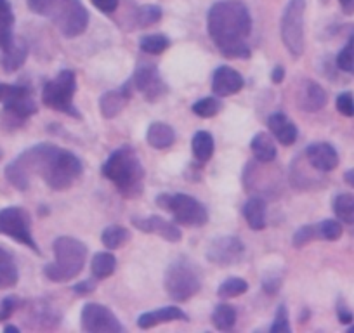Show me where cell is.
I'll list each match as a JSON object with an SVG mask.
<instances>
[{"label":"cell","instance_id":"30","mask_svg":"<svg viewBox=\"0 0 354 333\" xmlns=\"http://www.w3.org/2000/svg\"><path fill=\"white\" fill-rule=\"evenodd\" d=\"M129 240H131L129 229H125L124 226H117V224L104 227L103 234H101V241L106 250H117V248L124 247Z\"/></svg>","mask_w":354,"mask_h":333},{"label":"cell","instance_id":"52","mask_svg":"<svg viewBox=\"0 0 354 333\" xmlns=\"http://www.w3.org/2000/svg\"><path fill=\"white\" fill-rule=\"evenodd\" d=\"M4 332H12V333H19V328H18V326H12V325H9V326H6V328H4Z\"/></svg>","mask_w":354,"mask_h":333},{"label":"cell","instance_id":"41","mask_svg":"<svg viewBox=\"0 0 354 333\" xmlns=\"http://www.w3.org/2000/svg\"><path fill=\"white\" fill-rule=\"evenodd\" d=\"M271 333H290V321H288V311L285 304L278 305L274 321L271 325Z\"/></svg>","mask_w":354,"mask_h":333},{"label":"cell","instance_id":"18","mask_svg":"<svg viewBox=\"0 0 354 333\" xmlns=\"http://www.w3.org/2000/svg\"><path fill=\"white\" fill-rule=\"evenodd\" d=\"M326 103H328V96H326V91L319 84L313 80L302 82L297 96V106L301 110L308 111V113H315V111L323 110Z\"/></svg>","mask_w":354,"mask_h":333},{"label":"cell","instance_id":"32","mask_svg":"<svg viewBox=\"0 0 354 333\" xmlns=\"http://www.w3.org/2000/svg\"><path fill=\"white\" fill-rule=\"evenodd\" d=\"M32 319H35L39 328H56L57 323H59V314L50 305L39 304L33 309Z\"/></svg>","mask_w":354,"mask_h":333},{"label":"cell","instance_id":"39","mask_svg":"<svg viewBox=\"0 0 354 333\" xmlns=\"http://www.w3.org/2000/svg\"><path fill=\"white\" fill-rule=\"evenodd\" d=\"M318 226V236L319 240H326V241H337L340 236H342V226L340 222L333 219H326L322 220Z\"/></svg>","mask_w":354,"mask_h":333},{"label":"cell","instance_id":"40","mask_svg":"<svg viewBox=\"0 0 354 333\" xmlns=\"http://www.w3.org/2000/svg\"><path fill=\"white\" fill-rule=\"evenodd\" d=\"M319 240L318 236V226L316 224H308V226H302L295 231L294 234V247L295 248H302L306 247L311 241Z\"/></svg>","mask_w":354,"mask_h":333},{"label":"cell","instance_id":"7","mask_svg":"<svg viewBox=\"0 0 354 333\" xmlns=\"http://www.w3.org/2000/svg\"><path fill=\"white\" fill-rule=\"evenodd\" d=\"M156 205L172 213L174 222L183 224V226L202 227L209 222L207 207L196 198H193V196L185 195V193H176V195L162 193L156 198Z\"/></svg>","mask_w":354,"mask_h":333},{"label":"cell","instance_id":"15","mask_svg":"<svg viewBox=\"0 0 354 333\" xmlns=\"http://www.w3.org/2000/svg\"><path fill=\"white\" fill-rule=\"evenodd\" d=\"M304 158L318 172H332L339 166V153L328 142H315L304 151Z\"/></svg>","mask_w":354,"mask_h":333},{"label":"cell","instance_id":"49","mask_svg":"<svg viewBox=\"0 0 354 333\" xmlns=\"http://www.w3.org/2000/svg\"><path fill=\"white\" fill-rule=\"evenodd\" d=\"M344 15H354V0H339Z\"/></svg>","mask_w":354,"mask_h":333},{"label":"cell","instance_id":"37","mask_svg":"<svg viewBox=\"0 0 354 333\" xmlns=\"http://www.w3.org/2000/svg\"><path fill=\"white\" fill-rule=\"evenodd\" d=\"M32 96V89L26 86H11V84H2L0 82V103L9 104L21 97Z\"/></svg>","mask_w":354,"mask_h":333},{"label":"cell","instance_id":"38","mask_svg":"<svg viewBox=\"0 0 354 333\" xmlns=\"http://www.w3.org/2000/svg\"><path fill=\"white\" fill-rule=\"evenodd\" d=\"M223 104L217 97H203L192 106V111L200 118H212L221 111Z\"/></svg>","mask_w":354,"mask_h":333},{"label":"cell","instance_id":"23","mask_svg":"<svg viewBox=\"0 0 354 333\" xmlns=\"http://www.w3.org/2000/svg\"><path fill=\"white\" fill-rule=\"evenodd\" d=\"M250 149L259 163H271L277 158V144L274 137L268 132H257L250 142Z\"/></svg>","mask_w":354,"mask_h":333},{"label":"cell","instance_id":"25","mask_svg":"<svg viewBox=\"0 0 354 333\" xmlns=\"http://www.w3.org/2000/svg\"><path fill=\"white\" fill-rule=\"evenodd\" d=\"M12 26H15V12L9 0H0V49L4 50L15 40L12 35Z\"/></svg>","mask_w":354,"mask_h":333},{"label":"cell","instance_id":"22","mask_svg":"<svg viewBox=\"0 0 354 333\" xmlns=\"http://www.w3.org/2000/svg\"><path fill=\"white\" fill-rule=\"evenodd\" d=\"M243 217L247 220L248 227L254 231H262L268 222V209H266V202L262 198H250L245 202L243 205Z\"/></svg>","mask_w":354,"mask_h":333},{"label":"cell","instance_id":"16","mask_svg":"<svg viewBox=\"0 0 354 333\" xmlns=\"http://www.w3.org/2000/svg\"><path fill=\"white\" fill-rule=\"evenodd\" d=\"M245 86V80L236 70L231 66H219L214 71L212 91L217 97H227L238 94Z\"/></svg>","mask_w":354,"mask_h":333},{"label":"cell","instance_id":"26","mask_svg":"<svg viewBox=\"0 0 354 333\" xmlns=\"http://www.w3.org/2000/svg\"><path fill=\"white\" fill-rule=\"evenodd\" d=\"M19 280L16 260L6 248L0 247V290L12 288Z\"/></svg>","mask_w":354,"mask_h":333},{"label":"cell","instance_id":"46","mask_svg":"<svg viewBox=\"0 0 354 333\" xmlns=\"http://www.w3.org/2000/svg\"><path fill=\"white\" fill-rule=\"evenodd\" d=\"M94 290H96V283H94V280H84L73 287V292L77 295H88V294H93Z\"/></svg>","mask_w":354,"mask_h":333},{"label":"cell","instance_id":"10","mask_svg":"<svg viewBox=\"0 0 354 333\" xmlns=\"http://www.w3.org/2000/svg\"><path fill=\"white\" fill-rule=\"evenodd\" d=\"M0 233L32 248L33 252L40 256V248L32 234V220L28 212L21 207H8L0 210Z\"/></svg>","mask_w":354,"mask_h":333},{"label":"cell","instance_id":"44","mask_svg":"<svg viewBox=\"0 0 354 333\" xmlns=\"http://www.w3.org/2000/svg\"><path fill=\"white\" fill-rule=\"evenodd\" d=\"M281 287V276L277 273H271V274H266L264 278H262V288L266 290V294H277L278 290H280Z\"/></svg>","mask_w":354,"mask_h":333},{"label":"cell","instance_id":"45","mask_svg":"<svg viewBox=\"0 0 354 333\" xmlns=\"http://www.w3.org/2000/svg\"><path fill=\"white\" fill-rule=\"evenodd\" d=\"M96 9H100L104 15H111L118 9V0H91Z\"/></svg>","mask_w":354,"mask_h":333},{"label":"cell","instance_id":"12","mask_svg":"<svg viewBox=\"0 0 354 333\" xmlns=\"http://www.w3.org/2000/svg\"><path fill=\"white\" fill-rule=\"evenodd\" d=\"M245 254L243 241L238 236H217L207 247V260L216 266H234Z\"/></svg>","mask_w":354,"mask_h":333},{"label":"cell","instance_id":"20","mask_svg":"<svg viewBox=\"0 0 354 333\" xmlns=\"http://www.w3.org/2000/svg\"><path fill=\"white\" fill-rule=\"evenodd\" d=\"M172 321H189L188 314L177 305H169V307H162L158 311L145 312L138 318V326L142 330H149L162 323H172Z\"/></svg>","mask_w":354,"mask_h":333},{"label":"cell","instance_id":"47","mask_svg":"<svg viewBox=\"0 0 354 333\" xmlns=\"http://www.w3.org/2000/svg\"><path fill=\"white\" fill-rule=\"evenodd\" d=\"M337 316H339V321L342 323V325H349V323H353V312H351L349 309L346 307V304H342V302L337 304Z\"/></svg>","mask_w":354,"mask_h":333},{"label":"cell","instance_id":"48","mask_svg":"<svg viewBox=\"0 0 354 333\" xmlns=\"http://www.w3.org/2000/svg\"><path fill=\"white\" fill-rule=\"evenodd\" d=\"M283 78H285V68L274 66L273 71H271V80H273V84H281Z\"/></svg>","mask_w":354,"mask_h":333},{"label":"cell","instance_id":"17","mask_svg":"<svg viewBox=\"0 0 354 333\" xmlns=\"http://www.w3.org/2000/svg\"><path fill=\"white\" fill-rule=\"evenodd\" d=\"M132 94H134V91H132V86L129 84V82H125L120 89L108 91V93H104L100 99L101 115H103L104 118H108V120L118 117V115L124 111V108L127 106V103H129V99L132 97Z\"/></svg>","mask_w":354,"mask_h":333},{"label":"cell","instance_id":"42","mask_svg":"<svg viewBox=\"0 0 354 333\" xmlns=\"http://www.w3.org/2000/svg\"><path fill=\"white\" fill-rule=\"evenodd\" d=\"M335 106L344 117H354V96L351 93H342L337 96Z\"/></svg>","mask_w":354,"mask_h":333},{"label":"cell","instance_id":"8","mask_svg":"<svg viewBox=\"0 0 354 333\" xmlns=\"http://www.w3.org/2000/svg\"><path fill=\"white\" fill-rule=\"evenodd\" d=\"M75 93H77L75 73L71 70H61L54 80H49L44 86L42 103L50 110L70 115L71 118H80V113L73 104Z\"/></svg>","mask_w":354,"mask_h":333},{"label":"cell","instance_id":"27","mask_svg":"<svg viewBox=\"0 0 354 333\" xmlns=\"http://www.w3.org/2000/svg\"><path fill=\"white\" fill-rule=\"evenodd\" d=\"M192 149L193 155L198 162L205 163L212 158L214 149H216V144H214V137L210 132L207 131H198L192 139Z\"/></svg>","mask_w":354,"mask_h":333},{"label":"cell","instance_id":"28","mask_svg":"<svg viewBox=\"0 0 354 333\" xmlns=\"http://www.w3.org/2000/svg\"><path fill=\"white\" fill-rule=\"evenodd\" d=\"M117 269V259L111 252H100L93 257L91 271H93L94 280H106Z\"/></svg>","mask_w":354,"mask_h":333},{"label":"cell","instance_id":"33","mask_svg":"<svg viewBox=\"0 0 354 333\" xmlns=\"http://www.w3.org/2000/svg\"><path fill=\"white\" fill-rule=\"evenodd\" d=\"M170 39L162 35V33H153V35H146L139 40V47L142 53L146 54H162L163 50L169 49Z\"/></svg>","mask_w":354,"mask_h":333},{"label":"cell","instance_id":"24","mask_svg":"<svg viewBox=\"0 0 354 333\" xmlns=\"http://www.w3.org/2000/svg\"><path fill=\"white\" fill-rule=\"evenodd\" d=\"M4 56H2V66L8 73L19 70V68L25 64L26 57H28V46H26L25 40L15 39L11 46L8 49L2 50Z\"/></svg>","mask_w":354,"mask_h":333},{"label":"cell","instance_id":"11","mask_svg":"<svg viewBox=\"0 0 354 333\" xmlns=\"http://www.w3.org/2000/svg\"><path fill=\"white\" fill-rule=\"evenodd\" d=\"M80 323L82 330L87 333H120L125 330L111 309L96 302H88L84 305Z\"/></svg>","mask_w":354,"mask_h":333},{"label":"cell","instance_id":"6","mask_svg":"<svg viewBox=\"0 0 354 333\" xmlns=\"http://www.w3.org/2000/svg\"><path fill=\"white\" fill-rule=\"evenodd\" d=\"M163 287L172 301L186 302L198 294L202 288V280L193 263L186 259H177L167 267Z\"/></svg>","mask_w":354,"mask_h":333},{"label":"cell","instance_id":"5","mask_svg":"<svg viewBox=\"0 0 354 333\" xmlns=\"http://www.w3.org/2000/svg\"><path fill=\"white\" fill-rule=\"evenodd\" d=\"M56 260L44 267V274L54 283H66L84 271L87 260V247L73 236H59L54 240Z\"/></svg>","mask_w":354,"mask_h":333},{"label":"cell","instance_id":"29","mask_svg":"<svg viewBox=\"0 0 354 333\" xmlns=\"http://www.w3.org/2000/svg\"><path fill=\"white\" fill-rule=\"evenodd\" d=\"M236 309L230 304H217L216 309L212 311V325L216 330L221 332H227V330L233 328L236 325Z\"/></svg>","mask_w":354,"mask_h":333},{"label":"cell","instance_id":"53","mask_svg":"<svg viewBox=\"0 0 354 333\" xmlns=\"http://www.w3.org/2000/svg\"><path fill=\"white\" fill-rule=\"evenodd\" d=\"M349 332H354V325H353V326H351V328H349Z\"/></svg>","mask_w":354,"mask_h":333},{"label":"cell","instance_id":"50","mask_svg":"<svg viewBox=\"0 0 354 333\" xmlns=\"http://www.w3.org/2000/svg\"><path fill=\"white\" fill-rule=\"evenodd\" d=\"M344 179H346L347 184L353 186V188H354V169H351V171H347L346 174H344Z\"/></svg>","mask_w":354,"mask_h":333},{"label":"cell","instance_id":"3","mask_svg":"<svg viewBox=\"0 0 354 333\" xmlns=\"http://www.w3.org/2000/svg\"><path fill=\"white\" fill-rule=\"evenodd\" d=\"M101 172L125 198H136L145 189V166L138 151L131 146L115 149L103 163Z\"/></svg>","mask_w":354,"mask_h":333},{"label":"cell","instance_id":"9","mask_svg":"<svg viewBox=\"0 0 354 333\" xmlns=\"http://www.w3.org/2000/svg\"><path fill=\"white\" fill-rule=\"evenodd\" d=\"M304 12L306 0H290L281 16V40L294 57L304 53Z\"/></svg>","mask_w":354,"mask_h":333},{"label":"cell","instance_id":"34","mask_svg":"<svg viewBox=\"0 0 354 333\" xmlns=\"http://www.w3.org/2000/svg\"><path fill=\"white\" fill-rule=\"evenodd\" d=\"M247 290H248L247 281L234 276V278H227V280L217 288V295H219L221 298H224V301H227V298L240 297V295H243Z\"/></svg>","mask_w":354,"mask_h":333},{"label":"cell","instance_id":"13","mask_svg":"<svg viewBox=\"0 0 354 333\" xmlns=\"http://www.w3.org/2000/svg\"><path fill=\"white\" fill-rule=\"evenodd\" d=\"M129 84L132 86V91L141 93L145 99L151 103L158 101L167 93L165 82L160 77V71L156 70L155 64H141L136 68Z\"/></svg>","mask_w":354,"mask_h":333},{"label":"cell","instance_id":"35","mask_svg":"<svg viewBox=\"0 0 354 333\" xmlns=\"http://www.w3.org/2000/svg\"><path fill=\"white\" fill-rule=\"evenodd\" d=\"M163 12L158 6H142L136 11L134 19H136V25L141 26V28H146V26H153L162 19Z\"/></svg>","mask_w":354,"mask_h":333},{"label":"cell","instance_id":"31","mask_svg":"<svg viewBox=\"0 0 354 333\" xmlns=\"http://www.w3.org/2000/svg\"><path fill=\"white\" fill-rule=\"evenodd\" d=\"M333 213L340 222H346L349 226L354 224V195L351 193H340L333 200Z\"/></svg>","mask_w":354,"mask_h":333},{"label":"cell","instance_id":"51","mask_svg":"<svg viewBox=\"0 0 354 333\" xmlns=\"http://www.w3.org/2000/svg\"><path fill=\"white\" fill-rule=\"evenodd\" d=\"M340 32L346 33L347 37H354V25H344V26H340Z\"/></svg>","mask_w":354,"mask_h":333},{"label":"cell","instance_id":"21","mask_svg":"<svg viewBox=\"0 0 354 333\" xmlns=\"http://www.w3.org/2000/svg\"><path fill=\"white\" fill-rule=\"evenodd\" d=\"M176 141V132L169 124L153 122L146 131V142L155 149H167Z\"/></svg>","mask_w":354,"mask_h":333},{"label":"cell","instance_id":"36","mask_svg":"<svg viewBox=\"0 0 354 333\" xmlns=\"http://www.w3.org/2000/svg\"><path fill=\"white\" fill-rule=\"evenodd\" d=\"M335 63L340 71L354 75V37H347V44L337 54Z\"/></svg>","mask_w":354,"mask_h":333},{"label":"cell","instance_id":"2","mask_svg":"<svg viewBox=\"0 0 354 333\" xmlns=\"http://www.w3.org/2000/svg\"><path fill=\"white\" fill-rule=\"evenodd\" d=\"M210 39L223 56L231 59H248L250 47L247 39L252 32V18L241 0H221L207 15Z\"/></svg>","mask_w":354,"mask_h":333},{"label":"cell","instance_id":"43","mask_svg":"<svg viewBox=\"0 0 354 333\" xmlns=\"http://www.w3.org/2000/svg\"><path fill=\"white\" fill-rule=\"evenodd\" d=\"M19 307V301L16 297H6L4 301L0 302V321H6V319L11 318L16 312V309Z\"/></svg>","mask_w":354,"mask_h":333},{"label":"cell","instance_id":"4","mask_svg":"<svg viewBox=\"0 0 354 333\" xmlns=\"http://www.w3.org/2000/svg\"><path fill=\"white\" fill-rule=\"evenodd\" d=\"M28 8L35 15L53 19L66 39L80 37L88 26V11L80 0H28Z\"/></svg>","mask_w":354,"mask_h":333},{"label":"cell","instance_id":"1","mask_svg":"<svg viewBox=\"0 0 354 333\" xmlns=\"http://www.w3.org/2000/svg\"><path fill=\"white\" fill-rule=\"evenodd\" d=\"M84 172L80 158L59 146L42 142L23 151L6 166V179L19 191L30 188L33 175H40L54 191H64L75 184Z\"/></svg>","mask_w":354,"mask_h":333},{"label":"cell","instance_id":"14","mask_svg":"<svg viewBox=\"0 0 354 333\" xmlns=\"http://www.w3.org/2000/svg\"><path fill=\"white\" fill-rule=\"evenodd\" d=\"M131 222L136 229L148 234H158L160 238H163L165 241H170V243H177V241L183 240V233L177 227V224L169 222V220H165L160 216H134L131 219Z\"/></svg>","mask_w":354,"mask_h":333},{"label":"cell","instance_id":"19","mask_svg":"<svg viewBox=\"0 0 354 333\" xmlns=\"http://www.w3.org/2000/svg\"><path fill=\"white\" fill-rule=\"evenodd\" d=\"M268 127H270L271 135H273L280 144L292 146L297 141V127H295L294 122H292L287 115L281 113V111H277V113H273L268 118Z\"/></svg>","mask_w":354,"mask_h":333}]
</instances>
